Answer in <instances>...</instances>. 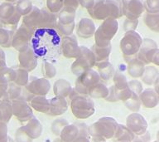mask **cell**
<instances>
[{"label":"cell","mask_w":159,"mask_h":142,"mask_svg":"<svg viewBox=\"0 0 159 142\" xmlns=\"http://www.w3.org/2000/svg\"><path fill=\"white\" fill-rule=\"evenodd\" d=\"M30 47L35 56L45 61L56 60L61 52L59 34L52 28H37L33 32Z\"/></svg>","instance_id":"1"},{"label":"cell","mask_w":159,"mask_h":142,"mask_svg":"<svg viewBox=\"0 0 159 142\" xmlns=\"http://www.w3.org/2000/svg\"><path fill=\"white\" fill-rule=\"evenodd\" d=\"M118 125L112 117H102L89 127V135L94 142H104L114 136Z\"/></svg>","instance_id":"2"},{"label":"cell","mask_w":159,"mask_h":142,"mask_svg":"<svg viewBox=\"0 0 159 142\" xmlns=\"http://www.w3.org/2000/svg\"><path fill=\"white\" fill-rule=\"evenodd\" d=\"M92 17L96 19L105 17L119 18L123 15L121 0H101L93 8L89 10Z\"/></svg>","instance_id":"3"},{"label":"cell","mask_w":159,"mask_h":142,"mask_svg":"<svg viewBox=\"0 0 159 142\" xmlns=\"http://www.w3.org/2000/svg\"><path fill=\"white\" fill-rule=\"evenodd\" d=\"M72 113L79 119H86L94 113V102L86 96H80L71 99L70 103Z\"/></svg>","instance_id":"4"},{"label":"cell","mask_w":159,"mask_h":142,"mask_svg":"<svg viewBox=\"0 0 159 142\" xmlns=\"http://www.w3.org/2000/svg\"><path fill=\"white\" fill-rule=\"evenodd\" d=\"M143 39L141 36L135 31H129L122 38L120 47L124 57L127 59H131L136 57L140 47Z\"/></svg>","instance_id":"5"},{"label":"cell","mask_w":159,"mask_h":142,"mask_svg":"<svg viewBox=\"0 0 159 142\" xmlns=\"http://www.w3.org/2000/svg\"><path fill=\"white\" fill-rule=\"evenodd\" d=\"M117 30L118 22L116 19L109 18L104 21L95 33V45L99 47H105L109 45V41L115 35Z\"/></svg>","instance_id":"6"},{"label":"cell","mask_w":159,"mask_h":142,"mask_svg":"<svg viewBox=\"0 0 159 142\" xmlns=\"http://www.w3.org/2000/svg\"><path fill=\"white\" fill-rule=\"evenodd\" d=\"M78 56L79 58L72 64L71 70L74 74L80 76L82 73L90 69L96 60L93 52L83 47H80Z\"/></svg>","instance_id":"7"},{"label":"cell","mask_w":159,"mask_h":142,"mask_svg":"<svg viewBox=\"0 0 159 142\" xmlns=\"http://www.w3.org/2000/svg\"><path fill=\"white\" fill-rule=\"evenodd\" d=\"M99 74H98L95 71L91 69L88 70L79 76L75 90L78 92V94L87 95L89 93V88L99 83Z\"/></svg>","instance_id":"8"},{"label":"cell","mask_w":159,"mask_h":142,"mask_svg":"<svg viewBox=\"0 0 159 142\" xmlns=\"http://www.w3.org/2000/svg\"><path fill=\"white\" fill-rule=\"evenodd\" d=\"M33 34V31L22 24L13 34L12 46L19 52H24L29 47V43Z\"/></svg>","instance_id":"9"},{"label":"cell","mask_w":159,"mask_h":142,"mask_svg":"<svg viewBox=\"0 0 159 142\" xmlns=\"http://www.w3.org/2000/svg\"><path fill=\"white\" fill-rule=\"evenodd\" d=\"M21 15L12 2H3L0 4V21L9 27H16L19 22Z\"/></svg>","instance_id":"10"},{"label":"cell","mask_w":159,"mask_h":142,"mask_svg":"<svg viewBox=\"0 0 159 142\" xmlns=\"http://www.w3.org/2000/svg\"><path fill=\"white\" fill-rule=\"evenodd\" d=\"M12 115L21 122L29 121L33 117L32 110L28 103L23 99H16L12 102Z\"/></svg>","instance_id":"11"},{"label":"cell","mask_w":159,"mask_h":142,"mask_svg":"<svg viewBox=\"0 0 159 142\" xmlns=\"http://www.w3.org/2000/svg\"><path fill=\"white\" fill-rule=\"evenodd\" d=\"M123 14L129 19H138L144 11L143 0H122Z\"/></svg>","instance_id":"12"},{"label":"cell","mask_w":159,"mask_h":142,"mask_svg":"<svg viewBox=\"0 0 159 142\" xmlns=\"http://www.w3.org/2000/svg\"><path fill=\"white\" fill-rule=\"evenodd\" d=\"M157 48H158V47L153 40L149 39V38L143 40L141 47L137 55L138 59L140 60L142 62H143L144 64L151 63L152 56Z\"/></svg>","instance_id":"13"},{"label":"cell","mask_w":159,"mask_h":142,"mask_svg":"<svg viewBox=\"0 0 159 142\" xmlns=\"http://www.w3.org/2000/svg\"><path fill=\"white\" fill-rule=\"evenodd\" d=\"M51 85L46 78H32L26 86V89L32 94L46 96L49 92Z\"/></svg>","instance_id":"14"},{"label":"cell","mask_w":159,"mask_h":142,"mask_svg":"<svg viewBox=\"0 0 159 142\" xmlns=\"http://www.w3.org/2000/svg\"><path fill=\"white\" fill-rule=\"evenodd\" d=\"M19 63L22 68L27 70V72L32 71L37 67V57L35 56L34 52H32L31 47H28L26 51L19 53Z\"/></svg>","instance_id":"15"},{"label":"cell","mask_w":159,"mask_h":142,"mask_svg":"<svg viewBox=\"0 0 159 142\" xmlns=\"http://www.w3.org/2000/svg\"><path fill=\"white\" fill-rule=\"evenodd\" d=\"M127 125L131 131L136 134H143L147 128V122L140 115L132 114L127 119Z\"/></svg>","instance_id":"16"},{"label":"cell","mask_w":159,"mask_h":142,"mask_svg":"<svg viewBox=\"0 0 159 142\" xmlns=\"http://www.w3.org/2000/svg\"><path fill=\"white\" fill-rule=\"evenodd\" d=\"M61 52L65 57H75L79 55L80 47H78L75 37H66L62 41Z\"/></svg>","instance_id":"17"},{"label":"cell","mask_w":159,"mask_h":142,"mask_svg":"<svg viewBox=\"0 0 159 142\" xmlns=\"http://www.w3.org/2000/svg\"><path fill=\"white\" fill-rule=\"evenodd\" d=\"M68 105L65 97H56L50 100V109L48 114L51 116H61L67 111Z\"/></svg>","instance_id":"18"},{"label":"cell","mask_w":159,"mask_h":142,"mask_svg":"<svg viewBox=\"0 0 159 142\" xmlns=\"http://www.w3.org/2000/svg\"><path fill=\"white\" fill-rule=\"evenodd\" d=\"M22 129L30 138L33 140L37 139L42 135L43 127H42V123L37 118L33 116L32 119L28 121L26 125L22 126Z\"/></svg>","instance_id":"19"},{"label":"cell","mask_w":159,"mask_h":142,"mask_svg":"<svg viewBox=\"0 0 159 142\" xmlns=\"http://www.w3.org/2000/svg\"><path fill=\"white\" fill-rule=\"evenodd\" d=\"M80 135V130L76 124L67 125L60 133V138L64 142H72Z\"/></svg>","instance_id":"20"},{"label":"cell","mask_w":159,"mask_h":142,"mask_svg":"<svg viewBox=\"0 0 159 142\" xmlns=\"http://www.w3.org/2000/svg\"><path fill=\"white\" fill-rule=\"evenodd\" d=\"M128 72L129 75L134 77H141L145 70V64L142 62L138 57H134L128 60Z\"/></svg>","instance_id":"21"},{"label":"cell","mask_w":159,"mask_h":142,"mask_svg":"<svg viewBox=\"0 0 159 142\" xmlns=\"http://www.w3.org/2000/svg\"><path fill=\"white\" fill-rule=\"evenodd\" d=\"M94 32V24L90 19L83 18L79 23L78 34L82 37H89Z\"/></svg>","instance_id":"22"},{"label":"cell","mask_w":159,"mask_h":142,"mask_svg":"<svg viewBox=\"0 0 159 142\" xmlns=\"http://www.w3.org/2000/svg\"><path fill=\"white\" fill-rule=\"evenodd\" d=\"M71 86L64 79H60L55 82L54 85V93L56 97H68L71 92Z\"/></svg>","instance_id":"23"},{"label":"cell","mask_w":159,"mask_h":142,"mask_svg":"<svg viewBox=\"0 0 159 142\" xmlns=\"http://www.w3.org/2000/svg\"><path fill=\"white\" fill-rule=\"evenodd\" d=\"M114 137L119 142H130L134 140V132L131 131L128 127H125L123 125H118Z\"/></svg>","instance_id":"24"},{"label":"cell","mask_w":159,"mask_h":142,"mask_svg":"<svg viewBox=\"0 0 159 142\" xmlns=\"http://www.w3.org/2000/svg\"><path fill=\"white\" fill-rule=\"evenodd\" d=\"M31 106L37 111L48 113L50 109V101L43 96H37L31 101Z\"/></svg>","instance_id":"25"},{"label":"cell","mask_w":159,"mask_h":142,"mask_svg":"<svg viewBox=\"0 0 159 142\" xmlns=\"http://www.w3.org/2000/svg\"><path fill=\"white\" fill-rule=\"evenodd\" d=\"M143 22L149 29L159 32V12H146Z\"/></svg>","instance_id":"26"},{"label":"cell","mask_w":159,"mask_h":142,"mask_svg":"<svg viewBox=\"0 0 159 142\" xmlns=\"http://www.w3.org/2000/svg\"><path fill=\"white\" fill-rule=\"evenodd\" d=\"M98 69H99V77L104 80H109L114 76V67L108 61H103L99 62L97 64Z\"/></svg>","instance_id":"27"},{"label":"cell","mask_w":159,"mask_h":142,"mask_svg":"<svg viewBox=\"0 0 159 142\" xmlns=\"http://www.w3.org/2000/svg\"><path fill=\"white\" fill-rule=\"evenodd\" d=\"M12 116V102L10 101L0 102V122L7 123Z\"/></svg>","instance_id":"28"},{"label":"cell","mask_w":159,"mask_h":142,"mask_svg":"<svg viewBox=\"0 0 159 142\" xmlns=\"http://www.w3.org/2000/svg\"><path fill=\"white\" fill-rule=\"evenodd\" d=\"M88 94L94 98H106L109 94V89L103 83H97L89 88Z\"/></svg>","instance_id":"29"},{"label":"cell","mask_w":159,"mask_h":142,"mask_svg":"<svg viewBox=\"0 0 159 142\" xmlns=\"http://www.w3.org/2000/svg\"><path fill=\"white\" fill-rule=\"evenodd\" d=\"M141 100L145 107H153L157 103L158 98L152 90L148 89L141 94Z\"/></svg>","instance_id":"30"},{"label":"cell","mask_w":159,"mask_h":142,"mask_svg":"<svg viewBox=\"0 0 159 142\" xmlns=\"http://www.w3.org/2000/svg\"><path fill=\"white\" fill-rule=\"evenodd\" d=\"M109 52H110V44L105 47H99L97 45L94 46V53L95 60L97 62H103V61H108Z\"/></svg>","instance_id":"31"},{"label":"cell","mask_w":159,"mask_h":142,"mask_svg":"<svg viewBox=\"0 0 159 142\" xmlns=\"http://www.w3.org/2000/svg\"><path fill=\"white\" fill-rule=\"evenodd\" d=\"M157 76H158V72L156 67H152V66H148V67H145L143 74L142 77H143V81L145 83L152 85L156 81Z\"/></svg>","instance_id":"32"},{"label":"cell","mask_w":159,"mask_h":142,"mask_svg":"<svg viewBox=\"0 0 159 142\" xmlns=\"http://www.w3.org/2000/svg\"><path fill=\"white\" fill-rule=\"evenodd\" d=\"M15 77H16L15 69L7 67V66L0 68V81L8 83V82H14Z\"/></svg>","instance_id":"33"},{"label":"cell","mask_w":159,"mask_h":142,"mask_svg":"<svg viewBox=\"0 0 159 142\" xmlns=\"http://www.w3.org/2000/svg\"><path fill=\"white\" fill-rule=\"evenodd\" d=\"M13 33L9 30L0 27V46L3 47H9L12 46V40Z\"/></svg>","instance_id":"34"},{"label":"cell","mask_w":159,"mask_h":142,"mask_svg":"<svg viewBox=\"0 0 159 142\" xmlns=\"http://www.w3.org/2000/svg\"><path fill=\"white\" fill-rule=\"evenodd\" d=\"M16 72V77H15L14 83L20 87L27 86L28 83V72L24 68H17L15 69Z\"/></svg>","instance_id":"35"},{"label":"cell","mask_w":159,"mask_h":142,"mask_svg":"<svg viewBox=\"0 0 159 142\" xmlns=\"http://www.w3.org/2000/svg\"><path fill=\"white\" fill-rule=\"evenodd\" d=\"M16 8L20 15H27L32 9V2L30 0H18Z\"/></svg>","instance_id":"36"},{"label":"cell","mask_w":159,"mask_h":142,"mask_svg":"<svg viewBox=\"0 0 159 142\" xmlns=\"http://www.w3.org/2000/svg\"><path fill=\"white\" fill-rule=\"evenodd\" d=\"M114 87L117 90L124 89L129 87V83L127 82L126 77L120 72H117L114 77Z\"/></svg>","instance_id":"37"},{"label":"cell","mask_w":159,"mask_h":142,"mask_svg":"<svg viewBox=\"0 0 159 142\" xmlns=\"http://www.w3.org/2000/svg\"><path fill=\"white\" fill-rule=\"evenodd\" d=\"M124 104L131 111H138L140 107V101L139 97H137L136 93L133 92L131 97L126 101H124Z\"/></svg>","instance_id":"38"},{"label":"cell","mask_w":159,"mask_h":142,"mask_svg":"<svg viewBox=\"0 0 159 142\" xmlns=\"http://www.w3.org/2000/svg\"><path fill=\"white\" fill-rule=\"evenodd\" d=\"M21 93H22V89H21L20 86L15 84V83L8 86L7 94H8V97L10 100L13 101V100L18 99L21 96Z\"/></svg>","instance_id":"39"},{"label":"cell","mask_w":159,"mask_h":142,"mask_svg":"<svg viewBox=\"0 0 159 142\" xmlns=\"http://www.w3.org/2000/svg\"><path fill=\"white\" fill-rule=\"evenodd\" d=\"M68 125V121L65 119H57L52 122V131L57 135H60V133L66 125Z\"/></svg>","instance_id":"40"},{"label":"cell","mask_w":159,"mask_h":142,"mask_svg":"<svg viewBox=\"0 0 159 142\" xmlns=\"http://www.w3.org/2000/svg\"><path fill=\"white\" fill-rule=\"evenodd\" d=\"M143 3L147 12H159V0H146Z\"/></svg>","instance_id":"41"},{"label":"cell","mask_w":159,"mask_h":142,"mask_svg":"<svg viewBox=\"0 0 159 142\" xmlns=\"http://www.w3.org/2000/svg\"><path fill=\"white\" fill-rule=\"evenodd\" d=\"M15 140L16 142H32V139L27 135L22 129V126L17 129L15 134Z\"/></svg>","instance_id":"42"},{"label":"cell","mask_w":159,"mask_h":142,"mask_svg":"<svg viewBox=\"0 0 159 142\" xmlns=\"http://www.w3.org/2000/svg\"><path fill=\"white\" fill-rule=\"evenodd\" d=\"M8 83L0 81V102L10 101L7 94Z\"/></svg>","instance_id":"43"},{"label":"cell","mask_w":159,"mask_h":142,"mask_svg":"<svg viewBox=\"0 0 159 142\" xmlns=\"http://www.w3.org/2000/svg\"><path fill=\"white\" fill-rule=\"evenodd\" d=\"M43 66H44V75L46 76V77H48V78L54 77L56 73H57V71H56L54 66H52L48 62H45Z\"/></svg>","instance_id":"44"},{"label":"cell","mask_w":159,"mask_h":142,"mask_svg":"<svg viewBox=\"0 0 159 142\" xmlns=\"http://www.w3.org/2000/svg\"><path fill=\"white\" fill-rule=\"evenodd\" d=\"M138 24H139V20L138 19H129V18H127L124 23V28L126 32L135 31Z\"/></svg>","instance_id":"45"},{"label":"cell","mask_w":159,"mask_h":142,"mask_svg":"<svg viewBox=\"0 0 159 142\" xmlns=\"http://www.w3.org/2000/svg\"><path fill=\"white\" fill-rule=\"evenodd\" d=\"M8 138L7 123L0 122V142H7Z\"/></svg>","instance_id":"46"},{"label":"cell","mask_w":159,"mask_h":142,"mask_svg":"<svg viewBox=\"0 0 159 142\" xmlns=\"http://www.w3.org/2000/svg\"><path fill=\"white\" fill-rule=\"evenodd\" d=\"M58 28L61 32L62 34L70 35L72 31L74 30V22L70 23V24H61V23H59Z\"/></svg>","instance_id":"47"},{"label":"cell","mask_w":159,"mask_h":142,"mask_svg":"<svg viewBox=\"0 0 159 142\" xmlns=\"http://www.w3.org/2000/svg\"><path fill=\"white\" fill-rule=\"evenodd\" d=\"M129 89L131 90L132 92H134V93H140L142 92V89H143V87H142L141 83L136 80H134V81H131V82H129Z\"/></svg>","instance_id":"48"},{"label":"cell","mask_w":159,"mask_h":142,"mask_svg":"<svg viewBox=\"0 0 159 142\" xmlns=\"http://www.w3.org/2000/svg\"><path fill=\"white\" fill-rule=\"evenodd\" d=\"M106 101L108 102H115L118 101V98H117V95H116V89L114 86H112V87H109V94L107 96V97L105 98Z\"/></svg>","instance_id":"49"},{"label":"cell","mask_w":159,"mask_h":142,"mask_svg":"<svg viewBox=\"0 0 159 142\" xmlns=\"http://www.w3.org/2000/svg\"><path fill=\"white\" fill-rule=\"evenodd\" d=\"M76 125L79 128L80 130V135L82 136H86L89 138V127L87 126L84 123H76Z\"/></svg>","instance_id":"50"},{"label":"cell","mask_w":159,"mask_h":142,"mask_svg":"<svg viewBox=\"0 0 159 142\" xmlns=\"http://www.w3.org/2000/svg\"><path fill=\"white\" fill-rule=\"evenodd\" d=\"M151 63H153V64L157 65V66H159V49L157 48L155 50V52L152 56L151 58Z\"/></svg>","instance_id":"51"},{"label":"cell","mask_w":159,"mask_h":142,"mask_svg":"<svg viewBox=\"0 0 159 142\" xmlns=\"http://www.w3.org/2000/svg\"><path fill=\"white\" fill-rule=\"evenodd\" d=\"M4 66H6L4 52H2V50H0V68H2V67H4Z\"/></svg>","instance_id":"52"},{"label":"cell","mask_w":159,"mask_h":142,"mask_svg":"<svg viewBox=\"0 0 159 142\" xmlns=\"http://www.w3.org/2000/svg\"><path fill=\"white\" fill-rule=\"evenodd\" d=\"M72 142H89V140L88 137L82 136V135H79L76 139L73 140Z\"/></svg>","instance_id":"53"},{"label":"cell","mask_w":159,"mask_h":142,"mask_svg":"<svg viewBox=\"0 0 159 142\" xmlns=\"http://www.w3.org/2000/svg\"><path fill=\"white\" fill-rule=\"evenodd\" d=\"M154 87H155V91L157 93L159 94V77H157L156 81L154 82Z\"/></svg>","instance_id":"54"},{"label":"cell","mask_w":159,"mask_h":142,"mask_svg":"<svg viewBox=\"0 0 159 142\" xmlns=\"http://www.w3.org/2000/svg\"><path fill=\"white\" fill-rule=\"evenodd\" d=\"M54 142H64V141H63V140H61V138H60V139L55 140Z\"/></svg>","instance_id":"55"},{"label":"cell","mask_w":159,"mask_h":142,"mask_svg":"<svg viewBox=\"0 0 159 142\" xmlns=\"http://www.w3.org/2000/svg\"><path fill=\"white\" fill-rule=\"evenodd\" d=\"M6 1H7V2H16V1H17V0H6Z\"/></svg>","instance_id":"56"},{"label":"cell","mask_w":159,"mask_h":142,"mask_svg":"<svg viewBox=\"0 0 159 142\" xmlns=\"http://www.w3.org/2000/svg\"><path fill=\"white\" fill-rule=\"evenodd\" d=\"M134 142H143L140 139H136V140H134Z\"/></svg>","instance_id":"57"},{"label":"cell","mask_w":159,"mask_h":142,"mask_svg":"<svg viewBox=\"0 0 159 142\" xmlns=\"http://www.w3.org/2000/svg\"><path fill=\"white\" fill-rule=\"evenodd\" d=\"M7 142H15V141L12 139V138H10V137H9V138H8V141H7Z\"/></svg>","instance_id":"58"}]
</instances>
